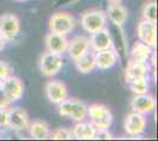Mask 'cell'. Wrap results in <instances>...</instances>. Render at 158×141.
Wrapping results in <instances>:
<instances>
[{"label":"cell","instance_id":"6da1fadb","mask_svg":"<svg viewBox=\"0 0 158 141\" xmlns=\"http://www.w3.org/2000/svg\"><path fill=\"white\" fill-rule=\"evenodd\" d=\"M87 115L90 116L91 123L96 128L109 129L112 125L113 116L111 111L103 104H92L87 107Z\"/></svg>","mask_w":158,"mask_h":141},{"label":"cell","instance_id":"7a4b0ae2","mask_svg":"<svg viewBox=\"0 0 158 141\" xmlns=\"http://www.w3.org/2000/svg\"><path fill=\"white\" fill-rule=\"evenodd\" d=\"M106 21H107L106 13L103 11H99V10L87 11L80 18L81 27L90 34L105 28Z\"/></svg>","mask_w":158,"mask_h":141},{"label":"cell","instance_id":"3957f363","mask_svg":"<svg viewBox=\"0 0 158 141\" xmlns=\"http://www.w3.org/2000/svg\"><path fill=\"white\" fill-rule=\"evenodd\" d=\"M64 65L61 54L52 53V52H45L39 59V69L43 75L45 76H53L59 73Z\"/></svg>","mask_w":158,"mask_h":141},{"label":"cell","instance_id":"277c9868","mask_svg":"<svg viewBox=\"0 0 158 141\" xmlns=\"http://www.w3.org/2000/svg\"><path fill=\"white\" fill-rule=\"evenodd\" d=\"M76 26V21L69 13L57 12L50 18V31L61 35L69 34Z\"/></svg>","mask_w":158,"mask_h":141},{"label":"cell","instance_id":"5b68a950","mask_svg":"<svg viewBox=\"0 0 158 141\" xmlns=\"http://www.w3.org/2000/svg\"><path fill=\"white\" fill-rule=\"evenodd\" d=\"M20 32L19 18L12 13L0 15V34L5 40H13Z\"/></svg>","mask_w":158,"mask_h":141},{"label":"cell","instance_id":"8992f818","mask_svg":"<svg viewBox=\"0 0 158 141\" xmlns=\"http://www.w3.org/2000/svg\"><path fill=\"white\" fill-rule=\"evenodd\" d=\"M28 114L25 109L20 107L7 108V127L14 132H20L28 128Z\"/></svg>","mask_w":158,"mask_h":141},{"label":"cell","instance_id":"52a82bcc","mask_svg":"<svg viewBox=\"0 0 158 141\" xmlns=\"http://www.w3.org/2000/svg\"><path fill=\"white\" fill-rule=\"evenodd\" d=\"M0 87L11 102L20 100L24 95V84L19 78L13 75H10L6 79L0 81Z\"/></svg>","mask_w":158,"mask_h":141},{"label":"cell","instance_id":"ba28073f","mask_svg":"<svg viewBox=\"0 0 158 141\" xmlns=\"http://www.w3.org/2000/svg\"><path fill=\"white\" fill-rule=\"evenodd\" d=\"M137 35L139 38V41L149 45L150 47H156V44H157L156 22L143 19L137 26Z\"/></svg>","mask_w":158,"mask_h":141},{"label":"cell","instance_id":"9c48e42d","mask_svg":"<svg viewBox=\"0 0 158 141\" xmlns=\"http://www.w3.org/2000/svg\"><path fill=\"white\" fill-rule=\"evenodd\" d=\"M130 105H131L133 112H137V113L145 115L152 112L156 108V99H155L153 95H150L148 93L135 94Z\"/></svg>","mask_w":158,"mask_h":141},{"label":"cell","instance_id":"30bf717a","mask_svg":"<svg viewBox=\"0 0 158 141\" xmlns=\"http://www.w3.org/2000/svg\"><path fill=\"white\" fill-rule=\"evenodd\" d=\"M146 127V118L140 113L132 112L127 114L124 121V129L129 135L137 136L144 133Z\"/></svg>","mask_w":158,"mask_h":141},{"label":"cell","instance_id":"8fae6325","mask_svg":"<svg viewBox=\"0 0 158 141\" xmlns=\"http://www.w3.org/2000/svg\"><path fill=\"white\" fill-rule=\"evenodd\" d=\"M45 94L52 104L59 105L61 101L67 98L69 92L64 82L59 80H50L45 86Z\"/></svg>","mask_w":158,"mask_h":141},{"label":"cell","instance_id":"7c38bea8","mask_svg":"<svg viewBox=\"0 0 158 141\" xmlns=\"http://www.w3.org/2000/svg\"><path fill=\"white\" fill-rule=\"evenodd\" d=\"M94 60H96V67L98 69H109L113 67L118 61V54L114 51V48H107L103 51L94 52Z\"/></svg>","mask_w":158,"mask_h":141},{"label":"cell","instance_id":"4fadbf2b","mask_svg":"<svg viewBox=\"0 0 158 141\" xmlns=\"http://www.w3.org/2000/svg\"><path fill=\"white\" fill-rule=\"evenodd\" d=\"M45 45L48 52L57 54H63L67 52L69 47V40L66 39L65 35H61L58 33H48L45 38Z\"/></svg>","mask_w":158,"mask_h":141},{"label":"cell","instance_id":"5bb4252c","mask_svg":"<svg viewBox=\"0 0 158 141\" xmlns=\"http://www.w3.org/2000/svg\"><path fill=\"white\" fill-rule=\"evenodd\" d=\"M89 40H90V47L92 48L94 52L111 48L112 45H113L110 32L106 28H103L100 31H97V32L92 33L91 34V38Z\"/></svg>","mask_w":158,"mask_h":141},{"label":"cell","instance_id":"9a60e30c","mask_svg":"<svg viewBox=\"0 0 158 141\" xmlns=\"http://www.w3.org/2000/svg\"><path fill=\"white\" fill-rule=\"evenodd\" d=\"M89 51H90V40L84 35H78L71 41H69L67 52L73 60H77L78 58L87 53Z\"/></svg>","mask_w":158,"mask_h":141},{"label":"cell","instance_id":"2e32d148","mask_svg":"<svg viewBox=\"0 0 158 141\" xmlns=\"http://www.w3.org/2000/svg\"><path fill=\"white\" fill-rule=\"evenodd\" d=\"M127 15H129L127 10L123 5H120V2L118 4L111 2L106 11V17L112 21V24H114L118 27L125 24V21L127 20Z\"/></svg>","mask_w":158,"mask_h":141},{"label":"cell","instance_id":"e0dca14e","mask_svg":"<svg viewBox=\"0 0 158 141\" xmlns=\"http://www.w3.org/2000/svg\"><path fill=\"white\" fill-rule=\"evenodd\" d=\"M73 138L78 140H92L94 139V133H96V127L91 122H85V121H78L76 126L72 129Z\"/></svg>","mask_w":158,"mask_h":141},{"label":"cell","instance_id":"ac0fdd59","mask_svg":"<svg viewBox=\"0 0 158 141\" xmlns=\"http://www.w3.org/2000/svg\"><path fill=\"white\" fill-rule=\"evenodd\" d=\"M150 72V66L148 62H139V61L130 60L127 66L125 68V80H130L132 78L136 76H143V75H148Z\"/></svg>","mask_w":158,"mask_h":141},{"label":"cell","instance_id":"d6986e66","mask_svg":"<svg viewBox=\"0 0 158 141\" xmlns=\"http://www.w3.org/2000/svg\"><path fill=\"white\" fill-rule=\"evenodd\" d=\"M28 131H30L31 138L35 139V140H45L51 134L50 126L46 121L44 120L33 121L31 125H28Z\"/></svg>","mask_w":158,"mask_h":141},{"label":"cell","instance_id":"ffe728a7","mask_svg":"<svg viewBox=\"0 0 158 141\" xmlns=\"http://www.w3.org/2000/svg\"><path fill=\"white\" fill-rule=\"evenodd\" d=\"M151 48L142 41L136 42L131 49V60L139 61V62H148L151 55Z\"/></svg>","mask_w":158,"mask_h":141},{"label":"cell","instance_id":"44dd1931","mask_svg":"<svg viewBox=\"0 0 158 141\" xmlns=\"http://www.w3.org/2000/svg\"><path fill=\"white\" fill-rule=\"evenodd\" d=\"M76 67L80 73L87 74L92 72L96 68V60H94V53H91L90 51L78 58L77 60H74Z\"/></svg>","mask_w":158,"mask_h":141},{"label":"cell","instance_id":"7402d4cb","mask_svg":"<svg viewBox=\"0 0 158 141\" xmlns=\"http://www.w3.org/2000/svg\"><path fill=\"white\" fill-rule=\"evenodd\" d=\"M126 82H127L130 89L135 94L148 93V91H149V82H148V76L146 75L132 78V79L126 81Z\"/></svg>","mask_w":158,"mask_h":141},{"label":"cell","instance_id":"603a6c76","mask_svg":"<svg viewBox=\"0 0 158 141\" xmlns=\"http://www.w3.org/2000/svg\"><path fill=\"white\" fill-rule=\"evenodd\" d=\"M87 116V106H86L84 102L79 100H74L73 102V107L71 111V114L70 118L74 121H83L86 119Z\"/></svg>","mask_w":158,"mask_h":141},{"label":"cell","instance_id":"cb8c5ba5","mask_svg":"<svg viewBox=\"0 0 158 141\" xmlns=\"http://www.w3.org/2000/svg\"><path fill=\"white\" fill-rule=\"evenodd\" d=\"M142 14H143V18L145 20L156 22V20H157V4H156V1H148L143 6Z\"/></svg>","mask_w":158,"mask_h":141},{"label":"cell","instance_id":"d4e9b609","mask_svg":"<svg viewBox=\"0 0 158 141\" xmlns=\"http://www.w3.org/2000/svg\"><path fill=\"white\" fill-rule=\"evenodd\" d=\"M51 138L54 140H71L73 139V133L71 129L67 128H58L56 131H53Z\"/></svg>","mask_w":158,"mask_h":141},{"label":"cell","instance_id":"484cf974","mask_svg":"<svg viewBox=\"0 0 158 141\" xmlns=\"http://www.w3.org/2000/svg\"><path fill=\"white\" fill-rule=\"evenodd\" d=\"M12 75V68L11 66L5 62V61H1L0 60V81L6 79L7 76Z\"/></svg>","mask_w":158,"mask_h":141},{"label":"cell","instance_id":"4316f807","mask_svg":"<svg viewBox=\"0 0 158 141\" xmlns=\"http://www.w3.org/2000/svg\"><path fill=\"white\" fill-rule=\"evenodd\" d=\"M94 139H98V140H109V139H112V134L109 132V129H106V128H96Z\"/></svg>","mask_w":158,"mask_h":141},{"label":"cell","instance_id":"83f0119b","mask_svg":"<svg viewBox=\"0 0 158 141\" xmlns=\"http://www.w3.org/2000/svg\"><path fill=\"white\" fill-rule=\"evenodd\" d=\"M10 106H11V101L0 87V108H8Z\"/></svg>","mask_w":158,"mask_h":141},{"label":"cell","instance_id":"f1b7e54d","mask_svg":"<svg viewBox=\"0 0 158 141\" xmlns=\"http://www.w3.org/2000/svg\"><path fill=\"white\" fill-rule=\"evenodd\" d=\"M0 127H7V108H0Z\"/></svg>","mask_w":158,"mask_h":141},{"label":"cell","instance_id":"f546056e","mask_svg":"<svg viewBox=\"0 0 158 141\" xmlns=\"http://www.w3.org/2000/svg\"><path fill=\"white\" fill-rule=\"evenodd\" d=\"M5 46H6V40L4 39V37L0 34V52L5 48Z\"/></svg>","mask_w":158,"mask_h":141},{"label":"cell","instance_id":"4dcf8cb0","mask_svg":"<svg viewBox=\"0 0 158 141\" xmlns=\"http://www.w3.org/2000/svg\"><path fill=\"white\" fill-rule=\"evenodd\" d=\"M107 1H109L110 4H111V2H114V4H118V2H122L123 0H107Z\"/></svg>","mask_w":158,"mask_h":141},{"label":"cell","instance_id":"1f68e13d","mask_svg":"<svg viewBox=\"0 0 158 141\" xmlns=\"http://www.w3.org/2000/svg\"><path fill=\"white\" fill-rule=\"evenodd\" d=\"M14 1H17V2H26L28 0H14Z\"/></svg>","mask_w":158,"mask_h":141}]
</instances>
